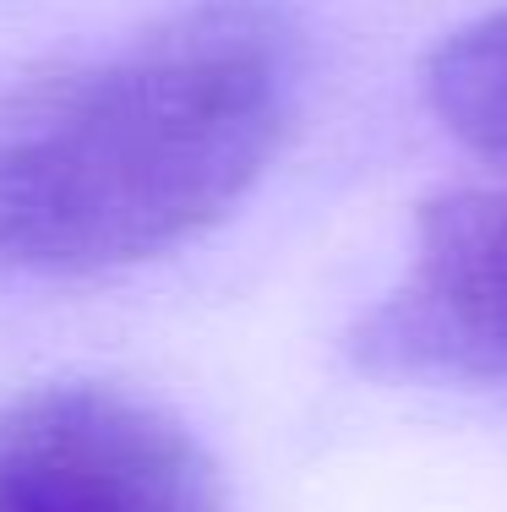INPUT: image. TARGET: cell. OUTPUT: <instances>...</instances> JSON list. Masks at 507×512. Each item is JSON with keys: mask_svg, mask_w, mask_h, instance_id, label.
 I'll return each mask as SVG.
<instances>
[{"mask_svg": "<svg viewBox=\"0 0 507 512\" xmlns=\"http://www.w3.org/2000/svg\"><path fill=\"white\" fill-rule=\"evenodd\" d=\"M295 33L208 0L0 93V278H93L197 240L279 158Z\"/></svg>", "mask_w": 507, "mask_h": 512, "instance_id": "cell-1", "label": "cell"}, {"mask_svg": "<svg viewBox=\"0 0 507 512\" xmlns=\"http://www.w3.org/2000/svg\"><path fill=\"white\" fill-rule=\"evenodd\" d=\"M0 512H219V469L126 387H33L0 404Z\"/></svg>", "mask_w": 507, "mask_h": 512, "instance_id": "cell-2", "label": "cell"}, {"mask_svg": "<svg viewBox=\"0 0 507 512\" xmlns=\"http://www.w3.org/2000/svg\"><path fill=\"white\" fill-rule=\"evenodd\" d=\"M382 382H507V186L420 202L409 273L349 333Z\"/></svg>", "mask_w": 507, "mask_h": 512, "instance_id": "cell-3", "label": "cell"}, {"mask_svg": "<svg viewBox=\"0 0 507 512\" xmlns=\"http://www.w3.org/2000/svg\"><path fill=\"white\" fill-rule=\"evenodd\" d=\"M431 115L486 164H507V6L453 28L420 71Z\"/></svg>", "mask_w": 507, "mask_h": 512, "instance_id": "cell-4", "label": "cell"}]
</instances>
